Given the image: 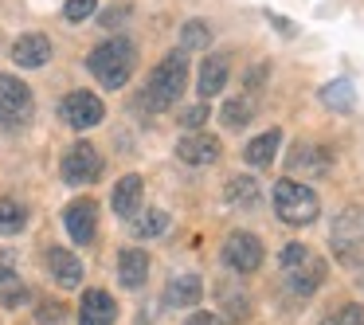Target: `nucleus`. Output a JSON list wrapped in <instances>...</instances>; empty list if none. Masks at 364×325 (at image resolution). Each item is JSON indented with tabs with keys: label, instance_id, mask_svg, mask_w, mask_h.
Returning a JSON list of instances; mask_svg holds the SVG:
<instances>
[{
	"label": "nucleus",
	"instance_id": "obj_1",
	"mask_svg": "<svg viewBox=\"0 0 364 325\" xmlns=\"http://www.w3.org/2000/svg\"><path fill=\"white\" fill-rule=\"evenodd\" d=\"M184 87H188V55H184V51H168V55L149 71L145 90L137 95V106L149 110V114H161L184 95Z\"/></svg>",
	"mask_w": 364,
	"mask_h": 325
},
{
	"label": "nucleus",
	"instance_id": "obj_2",
	"mask_svg": "<svg viewBox=\"0 0 364 325\" xmlns=\"http://www.w3.org/2000/svg\"><path fill=\"white\" fill-rule=\"evenodd\" d=\"M134 67H137V48H134V40H126V36H114V40L98 43V48L87 55V71L110 90L126 87L129 75H134Z\"/></svg>",
	"mask_w": 364,
	"mask_h": 325
},
{
	"label": "nucleus",
	"instance_id": "obj_3",
	"mask_svg": "<svg viewBox=\"0 0 364 325\" xmlns=\"http://www.w3.org/2000/svg\"><path fill=\"white\" fill-rule=\"evenodd\" d=\"M274 212H278V220L290 223V228H306V223L317 220L321 200H317V192L309 188V184L286 176V181L274 184Z\"/></svg>",
	"mask_w": 364,
	"mask_h": 325
},
{
	"label": "nucleus",
	"instance_id": "obj_4",
	"mask_svg": "<svg viewBox=\"0 0 364 325\" xmlns=\"http://www.w3.org/2000/svg\"><path fill=\"white\" fill-rule=\"evenodd\" d=\"M36 114L32 87L16 75H0V129H24Z\"/></svg>",
	"mask_w": 364,
	"mask_h": 325
},
{
	"label": "nucleus",
	"instance_id": "obj_5",
	"mask_svg": "<svg viewBox=\"0 0 364 325\" xmlns=\"http://www.w3.org/2000/svg\"><path fill=\"white\" fill-rule=\"evenodd\" d=\"M220 259H223V267L235 270V275H255V270L262 267V259H267V251H262L259 235H251V231H231L223 251H220Z\"/></svg>",
	"mask_w": 364,
	"mask_h": 325
},
{
	"label": "nucleus",
	"instance_id": "obj_6",
	"mask_svg": "<svg viewBox=\"0 0 364 325\" xmlns=\"http://www.w3.org/2000/svg\"><path fill=\"white\" fill-rule=\"evenodd\" d=\"M59 173H63L67 184H95L102 176V153L90 142H75L59 161Z\"/></svg>",
	"mask_w": 364,
	"mask_h": 325
},
{
	"label": "nucleus",
	"instance_id": "obj_7",
	"mask_svg": "<svg viewBox=\"0 0 364 325\" xmlns=\"http://www.w3.org/2000/svg\"><path fill=\"white\" fill-rule=\"evenodd\" d=\"M59 118L71 129H95L98 122L106 118V106H102V98L90 95V90H71V95L59 102Z\"/></svg>",
	"mask_w": 364,
	"mask_h": 325
},
{
	"label": "nucleus",
	"instance_id": "obj_8",
	"mask_svg": "<svg viewBox=\"0 0 364 325\" xmlns=\"http://www.w3.org/2000/svg\"><path fill=\"white\" fill-rule=\"evenodd\" d=\"M63 228H67V235L75 239V243H95V235H98V204L95 200H71V204L63 208Z\"/></svg>",
	"mask_w": 364,
	"mask_h": 325
},
{
	"label": "nucleus",
	"instance_id": "obj_9",
	"mask_svg": "<svg viewBox=\"0 0 364 325\" xmlns=\"http://www.w3.org/2000/svg\"><path fill=\"white\" fill-rule=\"evenodd\" d=\"M51 55H55V48H51V40L43 32H28V36H20V40L12 43V63L24 67V71L48 67Z\"/></svg>",
	"mask_w": 364,
	"mask_h": 325
},
{
	"label": "nucleus",
	"instance_id": "obj_10",
	"mask_svg": "<svg viewBox=\"0 0 364 325\" xmlns=\"http://www.w3.org/2000/svg\"><path fill=\"white\" fill-rule=\"evenodd\" d=\"M220 137L215 134H188L176 142V157L184 161V165H212V161H220Z\"/></svg>",
	"mask_w": 364,
	"mask_h": 325
},
{
	"label": "nucleus",
	"instance_id": "obj_11",
	"mask_svg": "<svg viewBox=\"0 0 364 325\" xmlns=\"http://www.w3.org/2000/svg\"><path fill=\"white\" fill-rule=\"evenodd\" d=\"M118 321V302L106 290H87L79 302V325H114Z\"/></svg>",
	"mask_w": 364,
	"mask_h": 325
},
{
	"label": "nucleus",
	"instance_id": "obj_12",
	"mask_svg": "<svg viewBox=\"0 0 364 325\" xmlns=\"http://www.w3.org/2000/svg\"><path fill=\"white\" fill-rule=\"evenodd\" d=\"M200 298H204V278L200 275H176L168 278L165 294H161V302H165L168 309H184V306H200Z\"/></svg>",
	"mask_w": 364,
	"mask_h": 325
},
{
	"label": "nucleus",
	"instance_id": "obj_13",
	"mask_svg": "<svg viewBox=\"0 0 364 325\" xmlns=\"http://www.w3.org/2000/svg\"><path fill=\"white\" fill-rule=\"evenodd\" d=\"M48 270H51V278H55L63 290H75V286H82V259L79 255H71L67 247H51L48 251Z\"/></svg>",
	"mask_w": 364,
	"mask_h": 325
},
{
	"label": "nucleus",
	"instance_id": "obj_14",
	"mask_svg": "<svg viewBox=\"0 0 364 325\" xmlns=\"http://www.w3.org/2000/svg\"><path fill=\"white\" fill-rule=\"evenodd\" d=\"M141 192H145V181L137 173H129V176H122L118 184H114V192H110V208H114V215H122V220H129V215L141 208Z\"/></svg>",
	"mask_w": 364,
	"mask_h": 325
},
{
	"label": "nucleus",
	"instance_id": "obj_15",
	"mask_svg": "<svg viewBox=\"0 0 364 325\" xmlns=\"http://www.w3.org/2000/svg\"><path fill=\"white\" fill-rule=\"evenodd\" d=\"M118 278L126 290H141L145 278H149V255L141 251V247H126V251L118 255Z\"/></svg>",
	"mask_w": 364,
	"mask_h": 325
},
{
	"label": "nucleus",
	"instance_id": "obj_16",
	"mask_svg": "<svg viewBox=\"0 0 364 325\" xmlns=\"http://www.w3.org/2000/svg\"><path fill=\"white\" fill-rule=\"evenodd\" d=\"M228 75H231V59L228 55H208L204 67H200V98H215L223 87H228Z\"/></svg>",
	"mask_w": 364,
	"mask_h": 325
},
{
	"label": "nucleus",
	"instance_id": "obj_17",
	"mask_svg": "<svg viewBox=\"0 0 364 325\" xmlns=\"http://www.w3.org/2000/svg\"><path fill=\"white\" fill-rule=\"evenodd\" d=\"M329 169H333V157H329V149H321V145H298V149L290 153V173L325 176Z\"/></svg>",
	"mask_w": 364,
	"mask_h": 325
},
{
	"label": "nucleus",
	"instance_id": "obj_18",
	"mask_svg": "<svg viewBox=\"0 0 364 325\" xmlns=\"http://www.w3.org/2000/svg\"><path fill=\"white\" fill-rule=\"evenodd\" d=\"M278 145H282V129L270 126L267 134H259V137H251V142H247L243 161H247V165H255V169H262V165H270V161L278 157Z\"/></svg>",
	"mask_w": 364,
	"mask_h": 325
},
{
	"label": "nucleus",
	"instance_id": "obj_19",
	"mask_svg": "<svg viewBox=\"0 0 364 325\" xmlns=\"http://www.w3.org/2000/svg\"><path fill=\"white\" fill-rule=\"evenodd\" d=\"M364 235V212H356V208H348V212H341V220L333 223V243H337L341 255H348V247H353V239Z\"/></svg>",
	"mask_w": 364,
	"mask_h": 325
},
{
	"label": "nucleus",
	"instance_id": "obj_20",
	"mask_svg": "<svg viewBox=\"0 0 364 325\" xmlns=\"http://www.w3.org/2000/svg\"><path fill=\"white\" fill-rule=\"evenodd\" d=\"M286 282H290L294 294H301V298H309V294L317 290V286L325 282V259H309L306 270H290L286 275Z\"/></svg>",
	"mask_w": 364,
	"mask_h": 325
},
{
	"label": "nucleus",
	"instance_id": "obj_21",
	"mask_svg": "<svg viewBox=\"0 0 364 325\" xmlns=\"http://www.w3.org/2000/svg\"><path fill=\"white\" fill-rule=\"evenodd\" d=\"M321 102L329 106V110H337V114H348L356 106V87L348 79H333V82L321 87Z\"/></svg>",
	"mask_w": 364,
	"mask_h": 325
},
{
	"label": "nucleus",
	"instance_id": "obj_22",
	"mask_svg": "<svg viewBox=\"0 0 364 325\" xmlns=\"http://www.w3.org/2000/svg\"><path fill=\"white\" fill-rule=\"evenodd\" d=\"M28 228V208L20 200L4 196L0 200V235H20Z\"/></svg>",
	"mask_w": 364,
	"mask_h": 325
},
{
	"label": "nucleus",
	"instance_id": "obj_23",
	"mask_svg": "<svg viewBox=\"0 0 364 325\" xmlns=\"http://www.w3.org/2000/svg\"><path fill=\"white\" fill-rule=\"evenodd\" d=\"M168 231V212L165 208H149V212L134 215V235L137 239H157Z\"/></svg>",
	"mask_w": 364,
	"mask_h": 325
},
{
	"label": "nucleus",
	"instance_id": "obj_24",
	"mask_svg": "<svg viewBox=\"0 0 364 325\" xmlns=\"http://www.w3.org/2000/svg\"><path fill=\"white\" fill-rule=\"evenodd\" d=\"M223 196H228V204L255 208V204H259V184H255L251 176H231L228 188H223Z\"/></svg>",
	"mask_w": 364,
	"mask_h": 325
},
{
	"label": "nucleus",
	"instance_id": "obj_25",
	"mask_svg": "<svg viewBox=\"0 0 364 325\" xmlns=\"http://www.w3.org/2000/svg\"><path fill=\"white\" fill-rule=\"evenodd\" d=\"M251 118H255V106L247 102V98H231V102H223V110H220V122H223L228 129L251 126Z\"/></svg>",
	"mask_w": 364,
	"mask_h": 325
},
{
	"label": "nucleus",
	"instance_id": "obj_26",
	"mask_svg": "<svg viewBox=\"0 0 364 325\" xmlns=\"http://www.w3.org/2000/svg\"><path fill=\"white\" fill-rule=\"evenodd\" d=\"M208 43H212V28L204 20H188L181 28V51H208Z\"/></svg>",
	"mask_w": 364,
	"mask_h": 325
},
{
	"label": "nucleus",
	"instance_id": "obj_27",
	"mask_svg": "<svg viewBox=\"0 0 364 325\" xmlns=\"http://www.w3.org/2000/svg\"><path fill=\"white\" fill-rule=\"evenodd\" d=\"M220 298H223V317H228L231 325L251 317V298H247V294H231V286H220Z\"/></svg>",
	"mask_w": 364,
	"mask_h": 325
},
{
	"label": "nucleus",
	"instance_id": "obj_28",
	"mask_svg": "<svg viewBox=\"0 0 364 325\" xmlns=\"http://www.w3.org/2000/svg\"><path fill=\"white\" fill-rule=\"evenodd\" d=\"M28 302H32V290H28L20 278H12V282L0 286V306L4 309H20V306H28Z\"/></svg>",
	"mask_w": 364,
	"mask_h": 325
},
{
	"label": "nucleus",
	"instance_id": "obj_29",
	"mask_svg": "<svg viewBox=\"0 0 364 325\" xmlns=\"http://www.w3.org/2000/svg\"><path fill=\"white\" fill-rule=\"evenodd\" d=\"M321 325H364V306L360 302H345V306L333 309L329 317H321Z\"/></svg>",
	"mask_w": 364,
	"mask_h": 325
},
{
	"label": "nucleus",
	"instance_id": "obj_30",
	"mask_svg": "<svg viewBox=\"0 0 364 325\" xmlns=\"http://www.w3.org/2000/svg\"><path fill=\"white\" fill-rule=\"evenodd\" d=\"M309 259H314V255H309V247H306V243H286V247H282V255H278V262H282L286 275H290V270H301Z\"/></svg>",
	"mask_w": 364,
	"mask_h": 325
},
{
	"label": "nucleus",
	"instance_id": "obj_31",
	"mask_svg": "<svg viewBox=\"0 0 364 325\" xmlns=\"http://www.w3.org/2000/svg\"><path fill=\"white\" fill-rule=\"evenodd\" d=\"M95 12H98V0H67L63 4L67 24H82V20H90Z\"/></svg>",
	"mask_w": 364,
	"mask_h": 325
},
{
	"label": "nucleus",
	"instance_id": "obj_32",
	"mask_svg": "<svg viewBox=\"0 0 364 325\" xmlns=\"http://www.w3.org/2000/svg\"><path fill=\"white\" fill-rule=\"evenodd\" d=\"M36 321L40 325H63L67 321V306L63 302H40V306H36Z\"/></svg>",
	"mask_w": 364,
	"mask_h": 325
},
{
	"label": "nucleus",
	"instance_id": "obj_33",
	"mask_svg": "<svg viewBox=\"0 0 364 325\" xmlns=\"http://www.w3.org/2000/svg\"><path fill=\"white\" fill-rule=\"evenodd\" d=\"M208 118H212V110H208V102H196V106H188V110L181 114V126L188 129V134H200Z\"/></svg>",
	"mask_w": 364,
	"mask_h": 325
},
{
	"label": "nucleus",
	"instance_id": "obj_34",
	"mask_svg": "<svg viewBox=\"0 0 364 325\" xmlns=\"http://www.w3.org/2000/svg\"><path fill=\"white\" fill-rule=\"evenodd\" d=\"M126 16H129V4H118V9H106V12H102V28H118Z\"/></svg>",
	"mask_w": 364,
	"mask_h": 325
},
{
	"label": "nucleus",
	"instance_id": "obj_35",
	"mask_svg": "<svg viewBox=\"0 0 364 325\" xmlns=\"http://www.w3.org/2000/svg\"><path fill=\"white\" fill-rule=\"evenodd\" d=\"M12 278H16V259L9 251H0V286L12 282Z\"/></svg>",
	"mask_w": 364,
	"mask_h": 325
},
{
	"label": "nucleus",
	"instance_id": "obj_36",
	"mask_svg": "<svg viewBox=\"0 0 364 325\" xmlns=\"http://www.w3.org/2000/svg\"><path fill=\"white\" fill-rule=\"evenodd\" d=\"M184 325H223V317L220 314H208V309H196Z\"/></svg>",
	"mask_w": 364,
	"mask_h": 325
},
{
	"label": "nucleus",
	"instance_id": "obj_37",
	"mask_svg": "<svg viewBox=\"0 0 364 325\" xmlns=\"http://www.w3.org/2000/svg\"><path fill=\"white\" fill-rule=\"evenodd\" d=\"M267 20H270V24H274L282 36H294V28H290V20H286V16H278V12H267Z\"/></svg>",
	"mask_w": 364,
	"mask_h": 325
},
{
	"label": "nucleus",
	"instance_id": "obj_38",
	"mask_svg": "<svg viewBox=\"0 0 364 325\" xmlns=\"http://www.w3.org/2000/svg\"><path fill=\"white\" fill-rule=\"evenodd\" d=\"M356 286L364 290V267H356Z\"/></svg>",
	"mask_w": 364,
	"mask_h": 325
}]
</instances>
